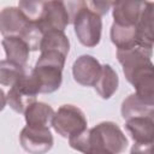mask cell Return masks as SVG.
Listing matches in <instances>:
<instances>
[{
    "label": "cell",
    "mask_w": 154,
    "mask_h": 154,
    "mask_svg": "<svg viewBox=\"0 0 154 154\" xmlns=\"http://www.w3.org/2000/svg\"><path fill=\"white\" fill-rule=\"evenodd\" d=\"M118 61L123 72L131 83L136 94L142 99L154 102V66L150 60L152 49L134 47L125 51H117Z\"/></svg>",
    "instance_id": "cell-1"
},
{
    "label": "cell",
    "mask_w": 154,
    "mask_h": 154,
    "mask_svg": "<svg viewBox=\"0 0 154 154\" xmlns=\"http://www.w3.org/2000/svg\"><path fill=\"white\" fill-rule=\"evenodd\" d=\"M72 10H67L70 20L75 26V32L78 41L85 47H95L101 40L102 20L99 14L93 12L87 1L70 2Z\"/></svg>",
    "instance_id": "cell-2"
},
{
    "label": "cell",
    "mask_w": 154,
    "mask_h": 154,
    "mask_svg": "<svg viewBox=\"0 0 154 154\" xmlns=\"http://www.w3.org/2000/svg\"><path fill=\"white\" fill-rule=\"evenodd\" d=\"M66 57L58 52H42L37 59L35 67L31 70L34 73L40 93L49 94L59 89L63 81V69Z\"/></svg>",
    "instance_id": "cell-3"
},
{
    "label": "cell",
    "mask_w": 154,
    "mask_h": 154,
    "mask_svg": "<svg viewBox=\"0 0 154 154\" xmlns=\"http://www.w3.org/2000/svg\"><path fill=\"white\" fill-rule=\"evenodd\" d=\"M128 147V138L113 122H102L89 129V149L102 148L113 154H120ZM87 150V152H88Z\"/></svg>",
    "instance_id": "cell-4"
},
{
    "label": "cell",
    "mask_w": 154,
    "mask_h": 154,
    "mask_svg": "<svg viewBox=\"0 0 154 154\" xmlns=\"http://www.w3.org/2000/svg\"><path fill=\"white\" fill-rule=\"evenodd\" d=\"M40 94L38 83L31 71H26L8 90L6 102L17 113H24V111L34 102Z\"/></svg>",
    "instance_id": "cell-5"
},
{
    "label": "cell",
    "mask_w": 154,
    "mask_h": 154,
    "mask_svg": "<svg viewBox=\"0 0 154 154\" xmlns=\"http://www.w3.org/2000/svg\"><path fill=\"white\" fill-rule=\"evenodd\" d=\"M51 125L60 136L70 138L87 130V118L78 107L63 105L54 112Z\"/></svg>",
    "instance_id": "cell-6"
},
{
    "label": "cell",
    "mask_w": 154,
    "mask_h": 154,
    "mask_svg": "<svg viewBox=\"0 0 154 154\" xmlns=\"http://www.w3.org/2000/svg\"><path fill=\"white\" fill-rule=\"evenodd\" d=\"M70 23L69 11L63 1H43L36 25L45 34L49 30L64 31Z\"/></svg>",
    "instance_id": "cell-7"
},
{
    "label": "cell",
    "mask_w": 154,
    "mask_h": 154,
    "mask_svg": "<svg viewBox=\"0 0 154 154\" xmlns=\"http://www.w3.org/2000/svg\"><path fill=\"white\" fill-rule=\"evenodd\" d=\"M19 142L24 150L30 154H46L53 147V136L49 128H30L22 129Z\"/></svg>",
    "instance_id": "cell-8"
},
{
    "label": "cell",
    "mask_w": 154,
    "mask_h": 154,
    "mask_svg": "<svg viewBox=\"0 0 154 154\" xmlns=\"http://www.w3.org/2000/svg\"><path fill=\"white\" fill-rule=\"evenodd\" d=\"M102 65L91 55L78 57L72 65V75L77 83L84 87H94L101 73Z\"/></svg>",
    "instance_id": "cell-9"
},
{
    "label": "cell",
    "mask_w": 154,
    "mask_h": 154,
    "mask_svg": "<svg viewBox=\"0 0 154 154\" xmlns=\"http://www.w3.org/2000/svg\"><path fill=\"white\" fill-rule=\"evenodd\" d=\"M30 23L18 7H5L0 12V32L5 37L19 36Z\"/></svg>",
    "instance_id": "cell-10"
},
{
    "label": "cell",
    "mask_w": 154,
    "mask_h": 154,
    "mask_svg": "<svg viewBox=\"0 0 154 154\" xmlns=\"http://www.w3.org/2000/svg\"><path fill=\"white\" fill-rule=\"evenodd\" d=\"M146 6V1H116L112 4L114 24L122 26H136L141 13Z\"/></svg>",
    "instance_id": "cell-11"
},
{
    "label": "cell",
    "mask_w": 154,
    "mask_h": 154,
    "mask_svg": "<svg viewBox=\"0 0 154 154\" xmlns=\"http://www.w3.org/2000/svg\"><path fill=\"white\" fill-rule=\"evenodd\" d=\"M153 18L154 5L150 1H146V6L141 13V17L136 24L137 46L147 49L153 48Z\"/></svg>",
    "instance_id": "cell-12"
},
{
    "label": "cell",
    "mask_w": 154,
    "mask_h": 154,
    "mask_svg": "<svg viewBox=\"0 0 154 154\" xmlns=\"http://www.w3.org/2000/svg\"><path fill=\"white\" fill-rule=\"evenodd\" d=\"M54 116V109L52 106L45 102H34L25 111L24 117L26 122V126L30 128H49L52 119Z\"/></svg>",
    "instance_id": "cell-13"
},
{
    "label": "cell",
    "mask_w": 154,
    "mask_h": 154,
    "mask_svg": "<svg viewBox=\"0 0 154 154\" xmlns=\"http://www.w3.org/2000/svg\"><path fill=\"white\" fill-rule=\"evenodd\" d=\"M154 102L147 101L136 93L129 95L122 103V116L124 119L136 117H153Z\"/></svg>",
    "instance_id": "cell-14"
},
{
    "label": "cell",
    "mask_w": 154,
    "mask_h": 154,
    "mask_svg": "<svg viewBox=\"0 0 154 154\" xmlns=\"http://www.w3.org/2000/svg\"><path fill=\"white\" fill-rule=\"evenodd\" d=\"M125 128L135 142H153L154 120L153 117H136L126 119Z\"/></svg>",
    "instance_id": "cell-15"
},
{
    "label": "cell",
    "mask_w": 154,
    "mask_h": 154,
    "mask_svg": "<svg viewBox=\"0 0 154 154\" xmlns=\"http://www.w3.org/2000/svg\"><path fill=\"white\" fill-rule=\"evenodd\" d=\"M1 43L6 53V60L13 64H17L19 66L26 67L30 49L20 37L7 36V37H4Z\"/></svg>",
    "instance_id": "cell-16"
},
{
    "label": "cell",
    "mask_w": 154,
    "mask_h": 154,
    "mask_svg": "<svg viewBox=\"0 0 154 154\" xmlns=\"http://www.w3.org/2000/svg\"><path fill=\"white\" fill-rule=\"evenodd\" d=\"M40 52H58L63 55H67L70 49V41L64 31L49 30L46 31L42 36L40 43Z\"/></svg>",
    "instance_id": "cell-17"
},
{
    "label": "cell",
    "mask_w": 154,
    "mask_h": 154,
    "mask_svg": "<svg viewBox=\"0 0 154 154\" xmlns=\"http://www.w3.org/2000/svg\"><path fill=\"white\" fill-rule=\"evenodd\" d=\"M119 78L117 72L111 65H102L100 77L95 83L94 88L102 99H109L118 89Z\"/></svg>",
    "instance_id": "cell-18"
},
{
    "label": "cell",
    "mask_w": 154,
    "mask_h": 154,
    "mask_svg": "<svg viewBox=\"0 0 154 154\" xmlns=\"http://www.w3.org/2000/svg\"><path fill=\"white\" fill-rule=\"evenodd\" d=\"M111 41L116 45L118 51L138 47L136 26H122L113 23L111 26Z\"/></svg>",
    "instance_id": "cell-19"
},
{
    "label": "cell",
    "mask_w": 154,
    "mask_h": 154,
    "mask_svg": "<svg viewBox=\"0 0 154 154\" xmlns=\"http://www.w3.org/2000/svg\"><path fill=\"white\" fill-rule=\"evenodd\" d=\"M28 70L8 60H0V84L12 87Z\"/></svg>",
    "instance_id": "cell-20"
},
{
    "label": "cell",
    "mask_w": 154,
    "mask_h": 154,
    "mask_svg": "<svg viewBox=\"0 0 154 154\" xmlns=\"http://www.w3.org/2000/svg\"><path fill=\"white\" fill-rule=\"evenodd\" d=\"M113 2H109V1H107V2H105V1H87V5L89 6V8L93 12H95L96 14H99L100 17L108 12Z\"/></svg>",
    "instance_id": "cell-21"
},
{
    "label": "cell",
    "mask_w": 154,
    "mask_h": 154,
    "mask_svg": "<svg viewBox=\"0 0 154 154\" xmlns=\"http://www.w3.org/2000/svg\"><path fill=\"white\" fill-rule=\"evenodd\" d=\"M130 154H153V142H135Z\"/></svg>",
    "instance_id": "cell-22"
},
{
    "label": "cell",
    "mask_w": 154,
    "mask_h": 154,
    "mask_svg": "<svg viewBox=\"0 0 154 154\" xmlns=\"http://www.w3.org/2000/svg\"><path fill=\"white\" fill-rule=\"evenodd\" d=\"M85 154H113V153H111L106 149H102V148H91Z\"/></svg>",
    "instance_id": "cell-23"
},
{
    "label": "cell",
    "mask_w": 154,
    "mask_h": 154,
    "mask_svg": "<svg viewBox=\"0 0 154 154\" xmlns=\"http://www.w3.org/2000/svg\"><path fill=\"white\" fill-rule=\"evenodd\" d=\"M6 95H5V93H4V90L2 89H0V112L5 108V106H6Z\"/></svg>",
    "instance_id": "cell-24"
}]
</instances>
